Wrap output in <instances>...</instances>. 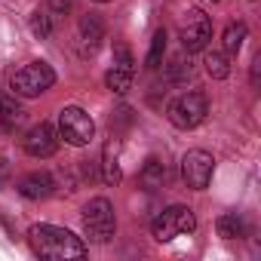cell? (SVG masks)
Here are the masks:
<instances>
[{
	"label": "cell",
	"mask_w": 261,
	"mask_h": 261,
	"mask_svg": "<svg viewBox=\"0 0 261 261\" xmlns=\"http://www.w3.org/2000/svg\"><path fill=\"white\" fill-rule=\"evenodd\" d=\"M22 148H25L28 157H37V160L53 157L59 151V133H56V126H49V123L31 126L28 133H25V139H22Z\"/></svg>",
	"instance_id": "9c48e42d"
},
{
	"label": "cell",
	"mask_w": 261,
	"mask_h": 261,
	"mask_svg": "<svg viewBox=\"0 0 261 261\" xmlns=\"http://www.w3.org/2000/svg\"><path fill=\"white\" fill-rule=\"evenodd\" d=\"M56 133H59V142H65L71 148H83V145H89L95 139V123L83 108L68 105L56 117Z\"/></svg>",
	"instance_id": "7a4b0ae2"
},
{
	"label": "cell",
	"mask_w": 261,
	"mask_h": 261,
	"mask_svg": "<svg viewBox=\"0 0 261 261\" xmlns=\"http://www.w3.org/2000/svg\"><path fill=\"white\" fill-rule=\"evenodd\" d=\"M206 74L212 77V80H224V77H230V56L221 49V53H206Z\"/></svg>",
	"instance_id": "e0dca14e"
},
{
	"label": "cell",
	"mask_w": 261,
	"mask_h": 261,
	"mask_svg": "<svg viewBox=\"0 0 261 261\" xmlns=\"http://www.w3.org/2000/svg\"><path fill=\"white\" fill-rule=\"evenodd\" d=\"M139 181H142L148 191H157V188H163V185L169 181V166H166L163 160L151 157V160L142 166V172H139Z\"/></svg>",
	"instance_id": "4fadbf2b"
},
{
	"label": "cell",
	"mask_w": 261,
	"mask_h": 261,
	"mask_svg": "<svg viewBox=\"0 0 261 261\" xmlns=\"http://www.w3.org/2000/svg\"><path fill=\"white\" fill-rule=\"evenodd\" d=\"M178 37L185 53H203L212 40V19L203 10H188L178 22Z\"/></svg>",
	"instance_id": "52a82bcc"
},
{
	"label": "cell",
	"mask_w": 261,
	"mask_h": 261,
	"mask_svg": "<svg viewBox=\"0 0 261 261\" xmlns=\"http://www.w3.org/2000/svg\"><path fill=\"white\" fill-rule=\"evenodd\" d=\"M56 83V71L46 65V62H28L25 68H19L10 80V89L13 95L19 98H37L43 92H49Z\"/></svg>",
	"instance_id": "5b68a950"
},
{
	"label": "cell",
	"mask_w": 261,
	"mask_h": 261,
	"mask_svg": "<svg viewBox=\"0 0 261 261\" xmlns=\"http://www.w3.org/2000/svg\"><path fill=\"white\" fill-rule=\"evenodd\" d=\"M212 172H215V157L209 151L194 148L181 157V181L191 191H206L212 181Z\"/></svg>",
	"instance_id": "ba28073f"
},
{
	"label": "cell",
	"mask_w": 261,
	"mask_h": 261,
	"mask_svg": "<svg viewBox=\"0 0 261 261\" xmlns=\"http://www.w3.org/2000/svg\"><path fill=\"white\" fill-rule=\"evenodd\" d=\"M16 191H19V197H25V200H46V197H53V191H56V181H53V175L49 172H28V175H22L19 178V185H16Z\"/></svg>",
	"instance_id": "7c38bea8"
},
{
	"label": "cell",
	"mask_w": 261,
	"mask_h": 261,
	"mask_svg": "<svg viewBox=\"0 0 261 261\" xmlns=\"http://www.w3.org/2000/svg\"><path fill=\"white\" fill-rule=\"evenodd\" d=\"M25 120V111L13 101V98H0V126L7 129V133H16Z\"/></svg>",
	"instance_id": "9a60e30c"
},
{
	"label": "cell",
	"mask_w": 261,
	"mask_h": 261,
	"mask_svg": "<svg viewBox=\"0 0 261 261\" xmlns=\"http://www.w3.org/2000/svg\"><path fill=\"white\" fill-rule=\"evenodd\" d=\"M46 10L53 16H68L74 10V0H46Z\"/></svg>",
	"instance_id": "44dd1931"
},
{
	"label": "cell",
	"mask_w": 261,
	"mask_h": 261,
	"mask_svg": "<svg viewBox=\"0 0 261 261\" xmlns=\"http://www.w3.org/2000/svg\"><path fill=\"white\" fill-rule=\"evenodd\" d=\"M218 237L221 240H243L246 233H249V224H246V218L243 215H237V212H224L221 218H218Z\"/></svg>",
	"instance_id": "5bb4252c"
},
{
	"label": "cell",
	"mask_w": 261,
	"mask_h": 261,
	"mask_svg": "<svg viewBox=\"0 0 261 261\" xmlns=\"http://www.w3.org/2000/svg\"><path fill=\"white\" fill-rule=\"evenodd\" d=\"M163 53H166V31L163 28H157L154 31V37H151V49H148V59H145V65L154 71V68H160L163 65Z\"/></svg>",
	"instance_id": "d6986e66"
},
{
	"label": "cell",
	"mask_w": 261,
	"mask_h": 261,
	"mask_svg": "<svg viewBox=\"0 0 261 261\" xmlns=\"http://www.w3.org/2000/svg\"><path fill=\"white\" fill-rule=\"evenodd\" d=\"M105 40V22L95 16V13H86L80 16L77 22V46H80V56H92Z\"/></svg>",
	"instance_id": "8fae6325"
},
{
	"label": "cell",
	"mask_w": 261,
	"mask_h": 261,
	"mask_svg": "<svg viewBox=\"0 0 261 261\" xmlns=\"http://www.w3.org/2000/svg\"><path fill=\"white\" fill-rule=\"evenodd\" d=\"M101 178L108 185H117L120 181V163H117V142L114 139L105 145V154H101Z\"/></svg>",
	"instance_id": "ac0fdd59"
},
{
	"label": "cell",
	"mask_w": 261,
	"mask_h": 261,
	"mask_svg": "<svg viewBox=\"0 0 261 261\" xmlns=\"http://www.w3.org/2000/svg\"><path fill=\"white\" fill-rule=\"evenodd\" d=\"M209 114V98L206 92L200 89H191V92H181L169 101L166 108V120L175 126V129H197Z\"/></svg>",
	"instance_id": "277c9868"
},
{
	"label": "cell",
	"mask_w": 261,
	"mask_h": 261,
	"mask_svg": "<svg viewBox=\"0 0 261 261\" xmlns=\"http://www.w3.org/2000/svg\"><path fill=\"white\" fill-rule=\"evenodd\" d=\"M28 243H31L34 255H40L46 261H71V258L86 255V243L59 224H34L28 230Z\"/></svg>",
	"instance_id": "6da1fadb"
},
{
	"label": "cell",
	"mask_w": 261,
	"mask_h": 261,
	"mask_svg": "<svg viewBox=\"0 0 261 261\" xmlns=\"http://www.w3.org/2000/svg\"><path fill=\"white\" fill-rule=\"evenodd\" d=\"M83 233L89 243H111L117 233L114 203L108 197H95L83 206Z\"/></svg>",
	"instance_id": "3957f363"
},
{
	"label": "cell",
	"mask_w": 261,
	"mask_h": 261,
	"mask_svg": "<svg viewBox=\"0 0 261 261\" xmlns=\"http://www.w3.org/2000/svg\"><path fill=\"white\" fill-rule=\"evenodd\" d=\"M95 4H111V0H95Z\"/></svg>",
	"instance_id": "cb8c5ba5"
},
{
	"label": "cell",
	"mask_w": 261,
	"mask_h": 261,
	"mask_svg": "<svg viewBox=\"0 0 261 261\" xmlns=\"http://www.w3.org/2000/svg\"><path fill=\"white\" fill-rule=\"evenodd\" d=\"M133 77H136V62H133V53H129L123 43H117V56H114V65L111 71L105 74V86L117 95H123L126 89H133Z\"/></svg>",
	"instance_id": "30bf717a"
},
{
	"label": "cell",
	"mask_w": 261,
	"mask_h": 261,
	"mask_svg": "<svg viewBox=\"0 0 261 261\" xmlns=\"http://www.w3.org/2000/svg\"><path fill=\"white\" fill-rule=\"evenodd\" d=\"M10 181V163L4 160V157H0V188H4Z\"/></svg>",
	"instance_id": "7402d4cb"
},
{
	"label": "cell",
	"mask_w": 261,
	"mask_h": 261,
	"mask_svg": "<svg viewBox=\"0 0 261 261\" xmlns=\"http://www.w3.org/2000/svg\"><path fill=\"white\" fill-rule=\"evenodd\" d=\"M246 25L243 22H230L227 28H224V37H221V49L227 53V56H237L240 49H243V40H246Z\"/></svg>",
	"instance_id": "2e32d148"
},
{
	"label": "cell",
	"mask_w": 261,
	"mask_h": 261,
	"mask_svg": "<svg viewBox=\"0 0 261 261\" xmlns=\"http://www.w3.org/2000/svg\"><path fill=\"white\" fill-rule=\"evenodd\" d=\"M258 68H261V56H255L252 62V86H258Z\"/></svg>",
	"instance_id": "603a6c76"
},
{
	"label": "cell",
	"mask_w": 261,
	"mask_h": 261,
	"mask_svg": "<svg viewBox=\"0 0 261 261\" xmlns=\"http://www.w3.org/2000/svg\"><path fill=\"white\" fill-rule=\"evenodd\" d=\"M53 13L49 10H37L34 16H31V34L34 37H40V40H46L49 34H53Z\"/></svg>",
	"instance_id": "ffe728a7"
},
{
	"label": "cell",
	"mask_w": 261,
	"mask_h": 261,
	"mask_svg": "<svg viewBox=\"0 0 261 261\" xmlns=\"http://www.w3.org/2000/svg\"><path fill=\"white\" fill-rule=\"evenodd\" d=\"M197 227V215L191 206H166L163 212H157V218L151 221V233L160 243H169L175 237H185Z\"/></svg>",
	"instance_id": "8992f818"
}]
</instances>
